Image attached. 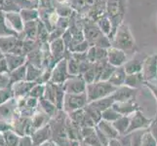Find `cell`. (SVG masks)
<instances>
[{
	"label": "cell",
	"instance_id": "obj_1",
	"mask_svg": "<svg viewBox=\"0 0 157 146\" xmlns=\"http://www.w3.org/2000/svg\"><path fill=\"white\" fill-rule=\"evenodd\" d=\"M135 46V41L129 29L128 24L122 23L115 33L114 38L112 39V47L120 49L122 51L132 50Z\"/></svg>",
	"mask_w": 157,
	"mask_h": 146
},
{
	"label": "cell",
	"instance_id": "obj_2",
	"mask_svg": "<svg viewBox=\"0 0 157 146\" xmlns=\"http://www.w3.org/2000/svg\"><path fill=\"white\" fill-rule=\"evenodd\" d=\"M88 89V95L87 101H96L98 99H104L106 95L111 94L112 92H115V86L111 85L109 82L102 81V82H94L87 86Z\"/></svg>",
	"mask_w": 157,
	"mask_h": 146
},
{
	"label": "cell",
	"instance_id": "obj_3",
	"mask_svg": "<svg viewBox=\"0 0 157 146\" xmlns=\"http://www.w3.org/2000/svg\"><path fill=\"white\" fill-rule=\"evenodd\" d=\"M67 59H61L52 70V77L50 82L58 85H63V83L72 76H67Z\"/></svg>",
	"mask_w": 157,
	"mask_h": 146
},
{
	"label": "cell",
	"instance_id": "obj_4",
	"mask_svg": "<svg viewBox=\"0 0 157 146\" xmlns=\"http://www.w3.org/2000/svg\"><path fill=\"white\" fill-rule=\"evenodd\" d=\"M87 96L85 94L83 95H75V94H67L63 99V108L66 111H75L79 109L83 105H85L87 101Z\"/></svg>",
	"mask_w": 157,
	"mask_h": 146
},
{
	"label": "cell",
	"instance_id": "obj_5",
	"mask_svg": "<svg viewBox=\"0 0 157 146\" xmlns=\"http://www.w3.org/2000/svg\"><path fill=\"white\" fill-rule=\"evenodd\" d=\"M36 84V82H29V81H21V82L13 84L11 86V89L13 92L14 99H18L21 97H28L30 91Z\"/></svg>",
	"mask_w": 157,
	"mask_h": 146
},
{
	"label": "cell",
	"instance_id": "obj_6",
	"mask_svg": "<svg viewBox=\"0 0 157 146\" xmlns=\"http://www.w3.org/2000/svg\"><path fill=\"white\" fill-rule=\"evenodd\" d=\"M64 92H67V94H75L78 95L81 93H84L86 89V86L84 84L83 80H79V77L72 76L70 79L63 83V85Z\"/></svg>",
	"mask_w": 157,
	"mask_h": 146
},
{
	"label": "cell",
	"instance_id": "obj_7",
	"mask_svg": "<svg viewBox=\"0 0 157 146\" xmlns=\"http://www.w3.org/2000/svg\"><path fill=\"white\" fill-rule=\"evenodd\" d=\"M142 71L145 80L153 79L157 76V56H151L144 59Z\"/></svg>",
	"mask_w": 157,
	"mask_h": 146
},
{
	"label": "cell",
	"instance_id": "obj_8",
	"mask_svg": "<svg viewBox=\"0 0 157 146\" xmlns=\"http://www.w3.org/2000/svg\"><path fill=\"white\" fill-rule=\"evenodd\" d=\"M107 58L108 63L112 66L120 67L122 64L126 63V54L124 51L114 47H110L107 50Z\"/></svg>",
	"mask_w": 157,
	"mask_h": 146
},
{
	"label": "cell",
	"instance_id": "obj_9",
	"mask_svg": "<svg viewBox=\"0 0 157 146\" xmlns=\"http://www.w3.org/2000/svg\"><path fill=\"white\" fill-rule=\"evenodd\" d=\"M52 137V129L50 125H46L38 129L31 134L32 141H33V146H39L42 143L46 142L48 139Z\"/></svg>",
	"mask_w": 157,
	"mask_h": 146
},
{
	"label": "cell",
	"instance_id": "obj_10",
	"mask_svg": "<svg viewBox=\"0 0 157 146\" xmlns=\"http://www.w3.org/2000/svg\"><path fill=\"white\" fill-rule=\"evenodd\" d=\"M5 58H6V61H7L9 73L14 71L15 69L25 66V62L26 61V57L14 55V54H6V55H5Z\"/></svg>",
	"mask_w": 157,
	"mask_h": 146
},
{
	"label": "cell",
	"instance_id": "obj_11",
	"mask_svg": "<svg viewBox=\"0 0 157 146\" xmlns=\"http://www.w3.org/2000/svg\"><path fill=\"white\" fill-rule=\"evenodd\" d=\"M49 119H51L48 116L44 111H36L35 114L32 116L31 118V124H32V129H33V132L37 131L38 129L46 126L49 121Z\"/></svg>",
	"mask_w": 157,
	"mask_h": 146
},
{
	"label": "cell",
	"instance_id": "obj_12",
	"mask_svg": "<svg viewBox=\"0 0 157 146\" xmlns=\"http://www.w3.org/2000/svg\"><path fill=\"white\" fill-rule=\"evenodd\" d=\"M144 59L138 58L137 57H135L133 59H131V61L127 62L125 63V66H124L126 73H128V74H135V73L142 72Z\"/></svg>",
	"mask_w": 157,
	"mask_h": 146
},
{
	"label": "cell",
	"instance_id": "obj_13",
	"mask_svg": "<svg viewBox=\"0 0 157 146\" xmlns=\"http://www.w3.org/2000/svg\"><path fill=\"white\" fill-rule=\"evenodd\" d=\"M134 95L133 89L131 88H120L117 89L114 93L111 95L113 99L117 100L118 102H124V101H130L131 97Z\"/></svg>",
	"mask_w": 157,
	"mask_h": 146
},
{
	"label": "cell",
	"instance_id": "obj_14",
	"mask_svg": "<svg viewBox=\"0 0 157 146\" xmlns=\"http://www.w3.org/2000/svg\"><path fill=\"white\" fill-rule=\"evenodd\" d=\"M126 71L124 67H119L114 70V72L112 73L110 78L108 79L107 82H109L113 86H121L122 84L125 83L126 80Z\"/></svg>",
	"mask_w": 157,
	"mask_h": 146
},
{
	"label": "cell",
	"instance_id": "obj_15",
	"mask_svg": "<svg viewBox=\"0 0 157 146\" xmlns=\"http://www.w3.org/2000/svg\"><path fill=\"white\" fill-rule=\"evenodd\" d=\"M9 78H10V88L13 84L21 82V81H25L26 78V66H21L17 69H15L14 71L9 73Z\"/></svg>",
	"mask_w": 157,
	"mask_h": 146
},
{
	"label": "cell",
	"instance_id": "obj_16",
	"mask_svg": "<svg viewBox=\"0 0 157 146\" xmlns=\"http://www.w3.org/2000/svg\"><path fill=\"white\" fill-rule=\"evenodd\" d=\"M39 105L42 108V111H44L50 118L56 117V115H57L56 104L52 103L51 101L44 99V97H41V99H39Z\"/></svg>",
	"mask_w": 157,
	"mask_h": 146
},
{
	"label": "cell",
	"instance_id": "obj_17",
	"mask_svg": "<svg viewBox=\"0 0 157 146\" xmlns=\"http://www.w3.org/2000/svg\"><path fill=\"white\" fill-rule=\"evenodd\" d=\"M42 74L41 68H38L32 64L28 63L26 64V78L25 81H29V82H36Z\"/></svg>",
	"mask_w": 157,
	"mask_h": 146
},
{
	"label": "cell",
	"instance_id": "obj_18",
	"mask_svg": "<svg viewBox=\"0 0 157 146\" xmlns=\"http://www.w3.org/2000/svg\"><path fill=\"white\" fill-rule=\"evenodd\" d=\"M17 42V39L13 38V37H6V38L0 37V49L3 51V53H11Z\"/></svg>",
	"mask_w": 157,
	"mask_h": 146
},
{
	"label": "cell",
	"instance_id": "obj_19",
	"mask_svg": "<svg viewBox=\"0 0 157 146\" xmlns=\"http://www.w3.org/2000/svg\"><path fill=\"white\" fill-rule=\"evenodd\" d=\"M113 101H114V99H113L112 96L104 97V99H101L94 101L93 103H92V106L97 108L99 111H105L107 108L112 104Z\"/></svg>",
	"mask_w": 157,
	"mask_h": 146
},
{
	"label": "cell",
	"instance_id": "obj_20",
	"mask_svg": "<svg viewBox=\"0 0 157 146\" xmlns=\"http://www.w3.org/2000/svg\"><path fill=\"white\" fill-rule=\"evenodd\" d=\"M63 41L62 39H57L55 41H53L52 45H51V52H52V56L54 58H59L63 53Z\"/></svg>",
	"mask_w": 157,
	"mask_h": 146
},
{
	"label": "cell",
	"instance_id": "obj_21",
	"mask_svg": "<svg viewBox=\"0 0 157 146\" xmlns=\"http://www.w3.org/2000/svg\"><path fill=\"white\" fill-rule=\"evenodd\" d=\"M137 115L138 116H136L133 119V121L131 123V125H130V128L128 129V132H132V129H137V128H140V127L143 128V127H144L145 125H147V124H148L149 121L145 120L144 117L142 116L143 114L140 115V113H137Z\"/></svg>",
	"mask_w": 157,
	"mask_h": 146
},
{
	"label": "cell",
	"instance_id": "obj_22",
	"mask_svg": "<svg viewBox=\"0 0 157 146\" xmlns=\"http://www.w3.org/2000/svg\"><path fill=\"white\" fill-rule=\"evenodd\" d=\"M45 93V85H40V84H36L32 90L30 91L29 95L31 97H35V99H41V97L44 96Z\"/></svg>",
	"mask_w": 157,
	"mask_h": 146
},
{
	"label": "cell",
	"instance_id": "obj_23",
	"mask_svg": "<svg viewBox=\"0 0 157 146\" xmlns=\"http://www.w3.org/2000/svg\"><path fill=\"white\" fill-rule=\"evenodd\" d=\"M98 25H99L100 29L102 31V33H105L107 36L110 34V32H111V23H110L108 19L101 18L98 21Z\"/></svg>",
	"mask_w": 157,
	"mask_h": 146
},
{
	"label": "cell",
	"instance_id": "obj_24",
	"mask_svg": "<svg viewBox=\"0 0 157 146\" xmlns=\"http://www.w3.org/2000/svg\"><path fill=\"white\" fill-rule=\"evenodd\" d=\"M13 92L11 88L0 89V105L13 99Z\"/></svg>",
	"mask_w": 157,
	"mask_h": 146
},
{
	"label": "cell",
	"instance_id": "obj_25",
	"mask_svg": "<svg viewBox=\"0 0 157 146\" xmlns=\"http://www.w3.org/2000/svg\"><path fill=\"white\" fill-rule=\"evenodd\" d=\"M10 88L9 74H0V89Z\"/></svg>",
	"mask_w": 157,
	"mask_h": 146
},
{
	"label": "cell",
	"instance_id": "obj_26",
	"mask_svg": "<svg viewBox=\"0 0 157 146\" xmlns=\"http://www.w3.org/2000/svg\"><path fill=\"white\" fill-rule=\"evenodd\" d=\"M19 146H33V141L30 136H24L20 137Z\"/></svg>",
	"mask_w": 157,
	"mask_h": 146
},
{
	"label": "cell",
	"instance_id": "obj_27",
	"mask_svg": "<svg viewBox=\"0 0 157 146\" xmlns=\"http://www.w3.org/2000/svg\"><path fill=\"white\" fill-rule=\"evenodd\" d=\"M12 129L11 124L5 120H0V133H4L5 132Z\"/></svg>",
	"mask_w": 157,
	"mask_h": 146
},
{
	"label": "cell",
	"instance_id": "obj_28",
	"mask_svg": "<svg viewBox=\"0 0 157 146\" xmlns=\"http://www.w3.org/2000/svg\"><path fill=\"white\" fill-rule=\"evenodd\" d=\"M0 74H9V68L6 58H3L0 61Z\"/></svg>",
	"mask_w": 157,
	"mask_h": 146
},
{
	"label": "cell",
	"instance_id": "obj_29",
	"mask_svg": "<svg viewBox=\"0 0 157 146\" xmlns=\"http://www.w3.org/2000/svg\"><path fill=\"white\" fill-rule=\"evenodd\" d=\"M39 146H57L55 143H53V142H51V141H46V142H44V143H42L41 145H39Z\"/></svg>",
	"mask_w": 157,
	"mask_h": 146
},
{
	"label": "cell",
	"instance_id": "obj_30",
	"mask_svg": "<svg viewBox=\"0 0 157 146\" xmlns=\"http://www.w3.org/2000/svg\"><path fill=\"white\" fill-rule=\"evenodd\" d=\"M4 58H5L4 53H3V51L1 50V49H0V61H1V59H3Z\"/></svg>",
	"mask_w": 157,
	"mask_h": 146
},
{
	"label": "cell",
	"instance_id": "obj_31",
	"mask_svg": "<svg viewBox=\"0 0 157 146\" xmlns=\"http://www.w3.org/2000/svg\"><path fill=\"white\" fill-rule=\"evenodd\" d=\"M58 1H59V2H61V3H63V2H66L67 0H58Z\"/></svg>",
	"mask_w": 157,
	"mask_h": 146
}]
</instances>
